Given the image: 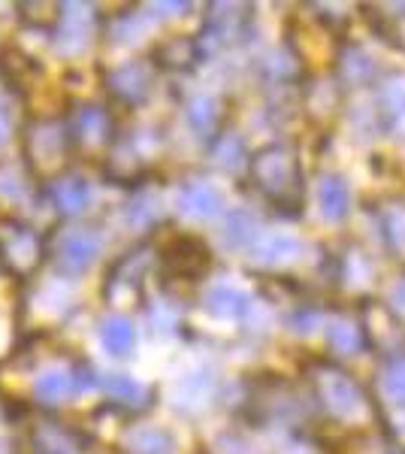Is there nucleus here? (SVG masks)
I'll use <instances>...</instances> for the list:
<instances>
[{
	"mask_svg": "<svg viewBox=\"0 0 405 454\" xmlns=\"http://www.w3.org/2000/svg\"><path fill=\"white\" fill-rule=\"evenodd\" d=\"M97 237H94L91 231H70L64 233L61 239H58L55 246V261L58 267L64 270V273H79V270H85L88 263L94 261V254H97Z\"/></svg>",
	"mask_w": 405,
	"mask_h": 454,
	"instance_id": "nucleus-2",
	"label": "nucleus"
},
{
	"mask_svg": "<svg viewBox=\"0 0 405 454\" xmlns=\"http://www.w3.org/2000/svg\"><path fill=\"white\" fill-rule=\"evenodd\" d=\"M100 340H103V346L109 348V355H128L136 342V333H134V327H130V321H124L115 315V318L103 321Z\"/></svg>",
	"mask_w": 405,
	"mask_h": 454,
	"instance_id": "nucleus-5",
	"label": "nucleus"
},
{
	"mask_svg": "<svg viewBox=\"0 0 405 454\" xmlns=\"http://www.w3.org/2000/svg\"><path fill=\"white\" fill-rule=\"evenodd\" d=\"M10 130H12L10 109H6V104H0V143H6V137H10Z\"/></svg>",
	"mask_w": 405,
	"mask_h": 454,
	"instance_id": "nucleus-10",
	"label": "nucleus"
},
{
	"mask_svg": "<svg viewBox=\"0 0 405 454\" xmlns=\"http://www.w3.org/2000/svg\"><path fill=\"white\" fill-rule=\"evenodd\" d=\"M106 387L115 394V397H134V394L139 391L134 379H128V376H109L106 379Z\"/></svg>",
	"mask_w": 405,
	"mask_h": 454,
	"instance_id": "nucleus-9",
	"label": "nucleus"
},
{
	"mask_svg": "<svg viewBox=\"0 0 405 454\" xmlns=\"http://www.w3.org/2000/svg\"><path fill=\"white\" fill-rule=\"evenodd\" d=\"M34 394L43 403H61L67 400L70 394H76V379H73V370H49L36 379Z\"/></svg>",
	"mask_w": 405,
	"mask_h": 454,
	"instance_id": "nucleus-4",
	"label": "nucleus"
},
{
	"mask_svg": "<svg viewBox=\"0 0 405 454\" xmlns=\"http://www.w3.org/2000/svg\"><path fill=\"white\" fill-rule=\"evenodd\" d=\"M88 197H91V188L88 182H82L79 176H61V179L49 182V200L55 203L58 212L64 215H76L88 207Z\"/></svg>",
	"mask_w": 405,
	"mask_h": 454,
	"instance_id": "nucleus-3",
	"label": "nucleus"
},
{
	"mask_svg": "<svg viewBox=\"0 0 405 454\" xmlns=\"http://www.w3.org/2000/svg\"><path fill=\"white\" fill-rule=\"evenodd\" d=\"M46 254V243L40 233H34L25 222L4 218L0 222V261L10 273H31Z\"/></svg>",
	"mask_w": 405,
	"mask_h": 454,
	"instance_id": "nucleus-1",
	"label": "nucleus"
},
{
	"mask_svg": "<svg viewBox=\"0 0 405 454\" xmlns=\"http://www.w3.org/2000/svg\"><path fill=\"white\" fill-rule=\"evenodd\" d=\"M182 203H185L188 212H197V215H209V212H215V207H218V197H215V192H212L209 185H191Z\"/></svg>",
	"mask_w": 405,
	"mask_h": 454,
	"instance_id": "nucleus-7",
	"label": "nucleus"
},
{
	"mask_svg": "<svg viewBox=\"0 0 405 454\" xmlns=\"http://www.w3.org/2000/svg\"><path fill=\"white\" fill-rule=\"evenodd\" d=\"M97 134H103V115L94 106L79 109L76 119L70 121V140L82 143V140H94Z\"/></svg>",
	"mask_w": 405,
	"mask_h": 454,
	"instance_id": "nucleus-6",
	"label": "nucleus"
},
{
	"mask_svg": "<svg viewBox=\"0 0 405 454\" xmlns=\"http://www.w3.org/2000/svg\"><path fill=\"white\" fill-rule=\"evenodd\" d=\"M321 203H323V209H327L330 215H339V212H342V207H345V188L339 185V182H323Z\"/></svg>",
	"mask_w": 405,
	"mask_h": 454,
	"instance_id": "nucleus-8",
	"label": "nucleus"
}]
</instances>
